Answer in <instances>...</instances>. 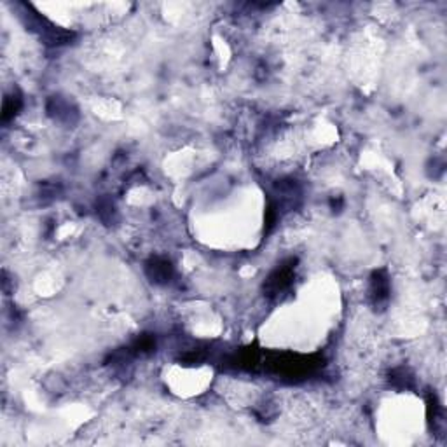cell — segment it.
<instances>
[{
    "label": "cell",
    "instance_id": "obj_4",
    "mask_svg": "<svg viewBox=\"0 0 447 447\" xmlns=\"http://www.w3.org/2000/svg\"><path fill=\"white\" fill-rule=\"evenodd\" d=\"M390 383L393 384L395 388H398V390H411V388H414V376H412V372L405 367L395 368L390 374Z\"/></svg>",
    "mask_w": 447,
    "mask_h": 447
},
{
    "label": "cell",
    "instance_id": "obj_3",
    "mask_svg": "<svg viewBox=\"0 0 447 447\" xmlns=\"http://www.w3.org/2000/svg\"><path fill=\"white\" fill-rule=\"evenodd\" d=\"M145 273L151 278V282L158 283V285H165V283H168L172 279L173 266L168 259L154 257L147 262Z\"/></svg>",
    "mask_w": 447,
    "mask_h": 447
},
{
    "label": "cell",
    "instance_id": "obj_2",
    "mask_svg": "<svg viewBox=\"0 0 447 447\" xmlns=\"http://www.w3.org/2000/svg\"><path fill=\"white\" fill-rule=\"evenodd\" d=\"M368 295L374 306L387 304L390 299V278L387 271H374L371 276V286H368Z\"/></svg>",
    "mask_w": 447,
    "mask_h": 447
},
{
    "label": "cell",
    "instance_id": "obj_1",
    "mask_svg": "<svg viewBox=\"0 0 447 447\" xmlns=\"http://www.w3.org/2000/svg\"><path fill=\"white\" fill-rule=\"evenodd\" d=\"M293 271H295V261L293 259H290L288 262H285L278 269H275L264 283L266 293L271 297H276L279 293L286 292L293 282Z\"/></svg>",
    "mask_w": 447,
    "mask_h": 447
}]
</instances>
